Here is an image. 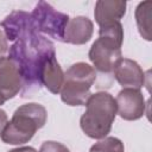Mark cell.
<instances>
[{
    "mask_svg": "<svg viewBox=\"0 0 152 152\" xmlns=\"http://www.w3.org/2000/svg\"><path fill=\"white\" fill-rule=\"evenodd\" d=\"M96 72L87 63L72 64L64 74V82L61 89V99L69 106H84L89 99L90 87L95 82Z\"/></svg>",
    "mask_w": 152,
    "mask_h": 152,
    "instance_id": "5",
    "label": "cell"
},
{
    "mask_svg": "<svg viewBox=\"0 0 152 152\" xmlns=\"http://www.w3.org/2000/svg\"><path fill=\"white\" fill-rule=\"evenodd\" d=\"M84 106L87 109L80 120L82 131L93 139L106 138L116 115L115 99L106 91H99L91 94Z\"/></svg>",
    "mask_w": 152,
    "mask_h": 152,
    "instance_id": "2",
    "label": "cell"
},
{
    "mask_svg": "<svg viewBox=\"0 0 152 152\" xmlns=\"http://www.w3.org/2000/svg\"><path fill=\"white\" fill-rule=\"evenodd\" d=\"M21 91V77L18 68L8 57L0 58V94L5 100L13 99Z\"/></svg>",
    "mask_w": 152,
    "mask_h": 152,
    "instance_id": "9",
    "label": "cell"
},
{
    "mask_svg": "<svg viewBox=\"0 0 152 152\" xmlns=\"http://www.w3.org/2000/svg\"><path fill=\"white\" fill-rule=\"evenodd\" d=\"M90 152H125V148L120 139L108 137L94 144L90 147Z\"/></svg>",
    "mask_w": 152,
    "mask_h": 152,
    "instance_id": "15",
    "label": "cell"
},
{
    "mask_svg": "<svg viewBox=\"0 0 152 152\" xmlns=\"http://www.w3.org/2000/svg\"><path fill=\"white\" fill-rule=\"evenodd\" d=\"M151 1L140 2L135 11L137 25L140 34L146 40H151Z\"/></svg>",
    "mask_w": 152,
    "mask_h": 152,
    "instance_id": "14",
    "label": "cell"
},
{
    "mask_svg": "<svg viewBox=\"0 0 152 152\" xmlns=\"http://www.w3.org/2000/svg\"><path fill=\"white\" fill-rule=\"evenodd\" d=\"M5 101H6V100H5V97H4V96H2L1 94H0V106H1V104H2V103H4Z\"/></svg>",
    "mask_w": 152,
    "mask_h": 152,
    "instance_id": "20",
    "label": "cell"
},
{
    "mask_svg": "<svg viewBox=\"0 0 152 152\" xmlns=\"http://www.w3.org/2000/svg\"><path fill=\"white\" fill-rule=\"evenodd\" d=\"M116 113L124 120H138L145 113V99L139 89L124 88L115 99Z\"/></svg>",
    "mask_w": 152,
    "mask_h": 152,
    "instance_id": "7",
    "label": "cell"
},
{
    "mask_svg": "<svg viewBox=\"0 0 152 152\" xmlns=\"http://www.w3.org/2000/svg\"><path fill=\"white\" fill-rule=\"evenodd\" d=\"M99 38L89 50V59L95 69L101 74H110L122 58L121 45L124 40V28L120 21L101 26Z\"/></svg>",
    "mask_w": 152,
    "mask_h": 152,
    "instance_id": "3",
    "label": "cell"
},
{
    "mask_svg": "<svg viewBox=\"0 0 152 152\" xmlns=\"http://www.w3.org/2000/svg\"><path fill=\"white\" fill-rule=\"evenodd\" d=\"M64 82V74L56 56H52L45 64L42 74V83L52 94H58Z\"/></svg>",
    "mask_w": 152,
    "mask_h": 152,
    "instance_id": "13",
    "label": "cell"
},
{
    "mask_svg": "<svg viewBox=\"0 0 152 152\" xmlns=\"http://www.w3.org/2000/svg\"><path fill=\"white\" fill-rule=\"evenodd\" d=\"M38 152H69L68 147L57 141H45L42 144Z\"/></svg>",
    "mask_w": 152,
    "mask_h": 152,
    "instance_id": "16",
    "label": "cell"
},
{
    "mask_svg": "<svg viewBox=\"0 0 152 152\" xmlns=\"http://www.w3.org/2000/svg\"><path fill=\"white\" fill-rule=\"evenodd\" d=\"M8 50V45H7V39L5 37V34L2 33V31L0 30V58L4 57V55L6 53V51Z\"/></svg>",
    "mask_w": 152,
    "mask_h": 152,
    "instance_id": "17",
    "label": "cell"
},
{
    "mask_svg": "<svg viewBox=\"0 0 152 152\" xmlns=\"http://www.w3.org/2000/svg\"><path fill=\"white\" fill-rule=\"evenodd\" d=\"M114 76L124 88L140 89L145 83V74L139 64L128 58H121L114 69Z\"/></svg>",
    "mask_w": 152,
    "mask_h": 152,
    "instance_id": "10",
    "label": "cell"
},
{
    "mask_svg": "<svg viewBox=\"0 0 152 152\" xmlns=\"http://www.w3.org/2000/svg\"><path fill=\"white\" fill-rule=\"evenodd\" d=\"M31 15L38 33L42 32L56 40L63 42L64 31L69 21L68 14L56 11L50 4L45 1H39Z\"/></svg>",
    "mask_w": 152,
    "mask_h": 152,
    "instance_id": "6",
    "label": "cell"
},
{
    "mask_svg": "<svg viewBox=\"0 0 152 152\" xmlns=\"http://www.w3.org/2000/svg\"><path fill=\"white\" fill-rule=\"evenodd\" d=\"M126 12V2L118 0H100L95 5L94 17L99 26H106L113 23L120 21V19L125 15Z\"/></svg>",
    "mask_w": 152,
    "mask_h": 152,
    "instance_id": "12",
    "label": "cell"
},
{
    "mask_svg": "<svg viewBox=\"0 0 152 152\" xmlns=\"http://www.w3.org/2000/svg\"><path fill=\"white\" fill-rule=\"evenodd\" d=\"M94 26L89 18L87 17H76L72 19H69L65 31H64V38L63 42L82 45L90 40L93 36Z\"/></svg>",
    "mask_w": 152,
    "mask_h": 152,
    "instance_id": "11",
    "label": "cell"
},
{
    "mask_svg": "<svg viewBox=\"0 0 152 152\" xmlns=\"http://www.w3.org/2000/svg\"><path fill=\"white\" fill-rule=\"evenodd\" d=\"M0 26L4 28L7 40H18L23 36L36 31L32 15L24 11H13L0 23Z\"/></svg>",
    "mask_w": 152,
    "mask_h": 152,
    "instance_id": "8",
    "label": "cell"
},
{
    "mask_svg": "<svg viewBox=\"0 0 152 152\" xmlns=\"http://www.w3.org/2000/svg\"><path fill=\"white\" fill-rule=\"evenodd\" d=\"M8 152H37L33 147H30V146H24V147H18V148H13Z\"/></svg>",
    "mask_w": 152,
    "mask_h": 152,
    "instance_id": "19",
    "label": "cell"
},
{
    "mask_svg": "<svg viewBox=\"0 0 152 152\" xmlns=\"http://www.w3.org/2000/svg\"><path fill=\"white\" fill-rule=\"evenodd\" d=\"M52 56H56L52 42L36 31L23 36L10 48L8 58L21 77L23 97L31 96L42 88L43 69Z\"/></svg>",
    "mask_w": 152,
    "mask_h": 152,
    "instance_id": "1",
    "label": "cell"
},
{
    "mask_svg": "<svg viewBox=\"0 0 152 152\" xmlns=\"http://www.w3.org/2000/svg\"><path fill=\"white\" fill-rule=\"evenodd\" d=\"M6 124H7V114L5 110L0 109V137H1V133H2Z\"/></svg>",
    "mask_w": 152,
    "mask_h": 152,
    "instance_id": "18",
    "label": "cell"
},
{
    "mask_svg": "<svg viewBox=\"0 0 152 152\" xmlns=\"http://www.w3.org/2000/svg\"><path fill=\"white\" fill-rule=\"evenodd\" d=\"M46 109L39 103H26L15 109L12 119L7 121L1 140L6 144L19 145L32 139L37 129L46 122Z\"/></svg>",
    "mask_w": 152,
    "mask_h": 152,
    "instance_id": "4",
    "label": "cell"
}]
</instances>
